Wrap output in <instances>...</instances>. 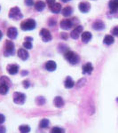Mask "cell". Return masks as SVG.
<instances>
[{"mask_svg": "<svg viewBox=\"0 0 118 133\" xmlns=\"http://www.w3.org/2000/svg\"><path fill=\"white\" fill-rule=\"evenodd\" d=\"M64 58L66 59V61L68 62H69L70 64H72V65H76V64H77L80 61V57H79V55L75 52V51H72L69 50L64 53Z\"/></svg>", "mask_w": 118, "mask_h": 133, "instance_id": "cell-1", "label": "cell"}, {"mask_svg": "<svg viewBox=\"0 0 118 133\" xmlns=\"http://www.w3.org/2000/svg\"><path fill=\"white\" fill-rule=\"evenodd\" d=\"M36 27V22L34 19H27L21 23V29L23 31H30L35 29Z\"/></svg>", "mask_w": 118, "mask_h": 133, "instance_id": "cell-2", "label": "cell"}, {"mask_svg": "<svg viewBox=\"0 0 118 133\" xmlns=\"http://www.w3.org/2000/svg\"><path fill=\"white\" fill-rule=\"evenodd\" d=\"M15 48H14V44L11 40H6L4 45V55L5 57H9L14 54Z\"/></svg>", "mask_w": 118, "mask_h": 133, "instance_id": "cell-3", "label": "cell"}, {"mask_svg": "<svg viewBox=\"0 0 118 133\" xmlns=\"http://www.w3.org/2000/svg\"><path fill=\"white\" fill-rule=\"evenodd\" d=\"M8 17H9L10 19H12V20L19 21L23 18V14H21V11L18 6H14V7L10 9Z\"/></svg>", "mask_w": 118, "mask_h": 133, "instance_id": "cell-4", "label": "cell"}, {"mask_svg": "<svg viewBox=\"0 0 118 133\" xmlns=\"http://www.w3.org/2000/svg\"><path fill=\"white\" fill-rule=\"evenodd\" d=\"M39 35L41 36L42 40L44 43L50 42V41H51V39H53V36H51V32L47 29H42L39 32Z\"/></svg>", "mask_w": 118, "mask_h": 133, "instance_id": "cell-5", "label": "cell"}, {"mask_svg": "<svg viewBox=\"0 0 118 133\" xmlns=\"http://www.w3.org/2000/svg\"><path fill=\"white\" fill-rule=\"evenodd\" d=\"M75 23L74 21L70 20V19H64V20H61V22H60V26L62 29H65V30H68L71 28L74 27Z\"/></svg>", "mask_w": 118, "mask_h": 133, "instance_id": "cell-6", "label": "cell"}, {"mask_svg": "<svg viewBox=\"0 0 118 133\" xmlns=\"http://www.w3.org/2000/svg\"><path fill=\"white\" fill-rule=\"evenodd\" d=\"M26 100V95L21 92H14V101L15 104L22 105Z\"/></svg>", "mask_w": 118, "mask_h": 133, "instance_id": "cell-7", "label": "cell"}, {"mask_svg": "<svg viewBox=\"0 0 118 133\" xmlns=\"http://www.w3.org/2000/svg\"><path fill=\"white\" fill-rule=\"evenodd\" d=\"M82 31H83V27L81 25H78L74 29L71 31L70 33V37L73 38V39H78L80 35H82Z\"/></svg>", "mask_w": 118, "mask_h": 133, "instance_id": "cell-8", "label": "cell"}, {"mask_svg": "<svg viewBox=\"0 0 118 133\" xmlns=\"http://www.w3.org/2000/svg\"><path fill=\"white\" fill-rule=\"evenodd\" d=\"M78 9L81 12H83V14H87L90 11V9H91V5H90V3L87 1H82L79 3Z\"/></svg>", "mask_w": 118, "mask_h": 133, "instance_id": "cell-9", "label": "cell"}, {"mask_svg": "<svg viewBox=\"0 0 118 133\" xmlns=\"http://www.w3.org/2000/svg\"><path fill=\"white\" fill-rule=\"evenodd\" d=\"M17 54H18V57L20 58L22 61H27L29 57V54L28 52V51L24 48H20L17 51Z\"/></svg>", "mask_w": 118, "mask_h": 133, "instance_id": "cell-10", "label": "cell"}, {"mask_svg": "<svg viewBox=\"0 0 118 133\" xmlns=\"http://www.w3.org/2000/svg\"><path fill=\"white\" fill-rule=\"evenodd\" d=\"M8 37L10 39H15L18 36V30H17L16 28L14 27H10L9 29H7V33H6Z\"/></svg>", "mask_w": 118, "mask_h": 133, "instance_id": "cell-11", "label": "cell"}, {"mask_svg": "<svg viewBox=\"0 0 118 133\" xmlns=\"http://www.w3.org/2000/svg\"><path fill=\"white\" fill-rule=\"evenodd\" d=\"M6 69H7V71L10 75L14 76L19 72V66L17 64H10V65L7 66Z\"/></svg>", "mask_w": 118, "mask_h": 133, "instance_id": "cell-12", "label": "cell"}, {"mask_svg": "<svg viewBox=\"0 0 118 133\" xmlns=\"http://www.w3.org/2000/svg\"><path fill=\"white\" fill-rule=\"evenodd\" d=\"M93 29L95 30H103L105 29V23L101 20H97L93 23Z\"/></svg>", "mask_w": 118, "mask_h": 133, "instance_id": "cell-13", "label": "cell"}, {"mask_svg": "<svg viewBox=\"0 0 118 133\" xmlns=\"http://www.w3.org/2000/svg\"><path fill=\"white\" fill-rule=\"evenodd\" d=\"M82 69H83L82 73L83 75H91V72H93V66L91 65V63L88 62V63L84 64V65L83 66Z\"/></svg>", "mask_w": 118, "mask_h": 133, "instance_id": "cell-14", "label": "cell"}, {"mask_svg": "<svg viewBox=\"0 0 118 133\" xmlns=\"http://www.w3.org/2000/svg\"><path fill=\"white\" fill-rule=\"evenodd\" d=\"M108 7L111 12H116L118 11V0H110L108 3Z\"/></svg>", "mask_w": 118, "mask_h": 133, "instance_id": "cell-15", "label": "cell"}, {"mask_svg": "<svg viewBox=\"0 0 118 133\" xmlns=\"http://www.w3.org/2000/svg\"><path fill=\"white\" fill-rule=\"evenodd\" d=\"M44 66H45L46 70H48V71H50V72H53L57 68V64H56V62L53 61H49L45 63Z\"/></svg>", "mask_w": 118, "mask_h": 133, "instance_id": "cell-16", "label": "cell"}, {"mask_svg": "<svg viewBox=\"0 0 118 133\" xmlns=\"http://www.w3.org/2000/svg\"><path fill=\"white\" fill-rule=\"evenodd\" d=\"M81 37H82L83 43H84V44H87V43H89L90 40L91 39V37H93V35H91V32L84 31V32H83V33H82V35H81Z\"/></svg>", "mask_w": 118, "mask_h": 133, "instance_id": "cell-17", "label": "cell"}, {"mask_svg": "<svg viewBox=\"0 0 118 133\" xmlns=\"http://www.w3.org/2000/svg\"><path fill=\"white\" fill-rule=\"evenodd\" d=\"M73 12H74V10H73V8L71 7V6H69V5L66 6V7H64L63 9L61 10V14H62V15H63L64 17L71 16Z\"/></svg>", "mask_w": 118, "mask_h": 133, "instance_id": "cell-18", "label": "cell"}, {"mask_svg": "<svg viewBox=\"0 0 118 133\" xmlns=\"http://www.w3.org/2000/svg\"><path fill=\"white\" fill-rule=\"evenodd\" d=\"M53 104H54V106L56 107V108H61L62 107H64L65 102H64L63 98L61 97H60V96H58V97H55L54 99H53Z\"/></svg>", "mask_w": 118, "mask_h": 133, "instance_id": "cell-19", "label": "cell"}, {"mask_svg": "<svg viewBox=\"0 0 118 133\" xmlns=\"http://www.w3.org/2000/svg\"><path fill=\"white\" fill-rule=\"evenodd\" d=\"M50 10L53 14H58L61 12L62 10V7H61V5L60 3H55L53 5H51L50 7Z\"/></svg>", "mask_w": 118, "mask_h": 133, "instance_id": "cell-20", "label": "cell"}, {"mask_svg": "<svg viewBox=\"0 0 118 133\" xmlns=\"http://www.w3.org/2000/svg\"><path fill=\"white\" fill-rule=\"evenodd\" d=\"M34 6H35V9L37 12H42L45 8V3L44 1H42V0H38L34 4Z\"/></svg>", "mask_w": 118, "mask_h": 133, "instance_id": "cell-21", "label": "cell"}, {"mask_svg": "<svg viewBox=\"0 0 118 133\" xmlns=\"http://www.w3.org/2000/svg\"><path fill=\"white\" fill-rule=\"evenodd\" d=\"M64 85L67 89H70L75 85V82L70 76H67L65 79V82H64Z\"/></svg>", "mask_w": 118, "mask_h": 133, "instance_id": "cell-22", "label": "cell"}, {"mask_svg": "<svg viewBox=\"0 0 118 133\" xmlns=\"http://www.w3.org/2000/svg\"><path fill=\"white\" fill-rule=\"evenodd\" d=\"M114 42H115V38L111 35H107L103 39V43L107 45H111L112 44H114Z\"/></svg>", "mask_w": 118, "mask_h": 133, "instance_id": "cell-23", "label": "cell"}, {"mask_svg": "<svg viewBox=\"0 0 118 133\" xmlns=\"http://www.w3.org/2000/svg\"><path fill=\"white\" fill-rule=\"evenodd\" d=\"M11 83H12V82H11V80L7 76H3L0 77V85L5 84V85H7V86H10Z\"/></svg>", "mask_w": 118, "mask_h": 133, "instance_id": "cell-24", "label": "cell"}, {"mask_svg": "<svg viewBox=\"0 0 118 133\" xmlns=\"http://www.w3.org/2000/svg\"><path fill=\"white\" fill-rule=\"evenodd\" d=\"M8 91H9V86L5 85V84L0 85V94H1V95H5V94H7Z\"/></svg>", "mask_w": 118, "mask_h": 133, "instance_id": "cell-25", "label": "cell"}, {"mask_svg": "<svg viewBox=\"0 0 118 133\" xmlns=\"http://www.w3.org/2000/svg\"><path fill=\"white\" fill-rule=\"evenodd\" d=\"M50 124V122H49L48 119H42L40 121V123H39V127L41 129H45L49 126Z\"/></svg>", "mask_w": 118, "mask_h": 133, "instance_id": "cell-26", "label": "cell"}, {"mask_svg": "<svg viewBox=\"0 0 118 133\" xmlns=\"http://www.w3.org/2000/svg\"><path fill=\"white\" fill-rule=\"evenodd\" d=\"M19 130L21 133H29L30 131V127L29 125H21L19 127Z\"/></svg>", "mask_w": 118, "mask_h": 133, "instance_id": "cell-27", "label": "cell"}, {"mask_svg": "<svg viewBox=\"0 0 118 133\" xmlns=\"http://www.w3.org/2000/svg\"><path fill=\"white\" fill-rule=\"evenodd\" d=\"M51 133H65V130L60 127H53L51 129Z\"/></svg>", "mask_w": 118, "mask_h": 133, "instance_id": "cell-28", "label": "cell"}, {"mask_svg": "<svg viewBox=\"0 0 118 133\" xmlns=\"http://www.w3.org/2000/svg\"><path fill=\"white\" fill-rule=\"evenodd\" d=\"M36 102L37 105H39V106H43V105L45 104V98L44 97H37L36 99Z\"/></svg>", "mask_w": 118, "mask_h": 133, "instance_id": "cell-29", "label": "cell"}, {"mask_svg": "<svg viewBox=\"0 0 118 133\" xmlns=\"http://www.w3.org/2000/svg\"><path fill=\"white\" fill-rule=\"evenodd\" d=\"M59 51H61V52H64L65 53L66 51H68V46L67 45H65V44H61L59 45Z\"/></svg>", "mask_w": 118, "mask_h": 133, "instance_id": "cell-30", "label": "cell"}, {"mask_svg": "<svg viewBox=\"0 0 118 133\" xmlns=\"http://www.w3.org/2000/svg\"><path fill=\"white\" fill-rule=\"evenodd\" d=\"M23 47L27 49V50H30V49H32V47H33V45H32V42L25 41L23 43Z\"/></svg>", "mask_w": 118, "mask_h": 133, "instance_id": "cell-31", "label": "cell"}, {"mask_svg": "<svg viewBox=\"0 0 118 133\" xmlns=\"http://www.w3.org/2000/svg\"><path fill=\"white\" fill-rule=\"evenodd\" d=\"M57 24V21L55 20L54 18H51V19H49V21H48V25L50 26V27H54L55 25Z\"/></svg>", "mask_w": 118, "mask_h": 133, "instance_id": "cell-32", "label": "cell"}, {"mask_svg": "<svg viewBox=\"0 0 118 133\" xmlns=\"http://www.w3.org/2000/svg\"><path fill=\"white\" fill-rule=\"evenodd\" d=\"M111 34L113 36H118V26H115V28H113L111 29Z\"/></svg>", "mask_w": 118, "mask_h": 133, "instance_id": "cell-33", "label": "cell"}, {"mask_svg": "<svg viewBox=\"0 0 118 133\" xmlns=\"http://www.w3.org/2000/svg\"><path fill=\"white\" fill-rule=\"evenodd\" d=\"M24 3L27 6H33L34 5V0H24Z\"/></svg>", "mask_w": 118, "mask_h": 133, "instance_id": "cell-34", "label": "cell"}, {"mask_svg": "<svg viewBox=\"0 0 118 133\" xmlns=\"http://www.w3.org/2000/svg\"><path fill=\"white\" fill-rule=\"evenodd\" d=\"M22 84H23V87H24L25 89H28V88L30 86V83H29V80H24L22 82Z\"/></svg>", "mask_w": 118, "mask_h": 133, "instance_id": "cell-35", "label": "cell"}, {"mask_svg": "<svg viewBox=\"0 0 118 133\" xmlns=\"http://www.w3.org/2000/svg\"><path fill=\"white\" fill-rule=\"evenodd\" d=\"M55 3H56V0H46V4H47V5L49 6V8H50L51 5H54Z\"/></svg>", "mask_w": 118, "mask_h": 133, "instance_id": "cell-36", "label": "cell"}, {"mask_svg": "<svg viewBox=\"0 0 118 133\" xmlns=\"http://www.w3.org/2000/svg\"><path fill=\"white\" fill-rule=\"evenodd\" d=\"M68 34L65 33V32H62V33H61V38L63 40H67L68 39Z\"/></svg>", "mask_w": 118, "mask_h": 133, "instance_id": "cell-37", "label": "cell"}, {"mask_svg": "<svg viewBox=\"0 0 118 133\" xmlns=\"http://www.w3.org/2000/svg\"><path fill=\"white\" fill-rule=\"evenodd\" d=\"M5 121V117L4 115H2V114H0V125H1L2 123H4Z\"/></svg>", "mask_w": 118, "mask_h": 133, "instance_id": "cell-38", "label": "cell"}, {"mask_svg": "<svg viewBox=\"0 0 118 133\" xmlns=\"http://www.w3.org/2000/svg\"><path fill=\"white\" fill-rule=\"evenodd\" d=\"M5 131H6L5 128L4 126L0 125V133H5Z\"/></svg>", "mask_w": 118, "mask_h": 133, "instance_id": "cell-39", "label": "cell"}, {"mask_svg": "<svg viewBox=\"0 0 118 133\" xmlns=\"http://www.w3.org/2000/svg\"><path fill=\"white\" fill-rule=\"evenodd\" d=\"M25 41L32 42V41H33V38H32L31 36H26V37H25Z\"/></svg>", "mask_w": 118, "mask_h": 133, "instance_id": "cell-40", "label": "cell"}, {"mask_svg": "<svg viewBox=\"0 0 118 133\" xmlns=\"http://www.w3.org/2000/svg\"><path fill=\"white\" fill-rule=\"evenodd\" d=\"M28 74H29L28 71H21V75H22V76H26V75H28Z\"/></svg>", "mask_w": 118, "mask_h": 133, "instance_id": "cell-41", "label": "cell"}, {"mask_svg": "<svg viewBox=\"0 0 118 133\" xmlns=\"http://www.w3.org/2000/svg\"><path fill=\"white\" fill-rule=\"evenodd\" d=\"M61 1L62 2V3H68V2L71 1V0H61Z\"/></svg>", "mask_w": 118, "mask_h": 133, "instance_id": "cell-42", "label": "cell"}, {"mask_svg": "<svg viewBox=\"0 0 118 133\" xmlns=\"http://www.w3.org/2000/svg\"><path fill=\"white\" fill-rule=\"evenodd\" d=\"M2 37H3V33H2V31L0 30V40L2 39Z\"/></svg>", "mask_w": 118, "mask_h": 133, "instance_id": "cell-43", "label": "cell"}, {"mask_svg": "<svg viewBox=\"0 0 118 133\" xmlns=\"http://www.w3.org/2000/svg\"><path fill=\"white\" fill-rule=\"evenodd\" d=\"M0 10H1V6H0Z\"/></svg>", "mask_w": 118, "mask_h": 133, "instance_id": "cell-44", "label": "cell"}]
</instances>
